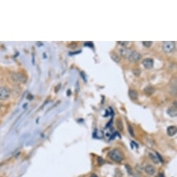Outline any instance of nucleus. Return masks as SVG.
I'll return each instance as SVG.
<instances>
[{
    "label": "nucleus",
    "instance_id": "17",
    "mask_svg": "<svg viewBox=\"0 0 177 177\" xmlns=\"http://www.w3.org/2000/svg\"><path fill=\"white\" fill-rule=\"evenodd\" d=\"M142 43L143 45L145 47H150L152 45V41H143L142 42Z\"/></svg>",
    "mask_w": 177,
    "mask_h": 177
},
{
    "label": "nucleus",
    "instance_id": "3",
    "mask_svg": "<svg viewBox=\"0 0 177 177\" xmlns=\"http://www.w3.org/2000/svg\"><path fill=\"white\" fill-rule=\"evenodd\" d=\"M11 78L15 83H25L27 79L26 76L22 73H13L11 74Z\"/></svg>",
    "mask_w": 177,
    "mask_h": 177
},
{
    "label": "nucleus",
    "instance_id": "6",
    "mask_svg": "<svg viewBox=\"0 0 177 177\" xmlns=\"http://www.w3.org/2000/svg\"><path fill=\"white\" fill-rule=\"evenodd\" d=\"M142 63L144 68L147 69V70H149V69H152L154 67V60L152 58H146L142 60Z\"/></svg>",
    "mask_w": 177,
    "mask_h": 177
},
{
    "label": "nucleus",
    "instance_id": "21",
    "mask_svg": "<svg viewBox=\"0 0 177 177\" xmlns=\"http://www.w3.org/2000/svg\"><path fill=\"white\" fill-rule=\"evenodd\" d=\"M90 44H87V42H85V46H88V47H93V42H89Z\"/></svg>",
    "mask_w": 177,
    "mask_h": 177
},
{
    "label": "nucleus",
    "instance_id": "15",
    "mask_svg": "<svg viewBox=\"0 0 177 177\" xmlns=\"http://www.w3.org/2000/svg\"><path fill=\"white\" fill-rule=\"evenodd\" d=\"M116 125H117V127L119 131H122L124 130V127H123V124L122 122L121 119H117V122H116Z\"/></svg>",
    "mask_w": 177,
    "mask_h": 177
},
{
    "label": "nucleus",
    "instance_id": "14",
    "mask_svg": "<svg viewBox=\"0 0 177 177\" xmlns=\"http://www.w3.org/2000/svg\"><path fill=\"white\" fill-rule=\"evenodd\" d=\"M149 157L151 158V160L153 161L155 164H158V162H159V160H158V158L157 157V156H156V154H154L153 153H149Z\"/></svg>",
    "mask_w": 177,
    "mask_h": 177
},
{
    "label": "nucleus",
    "instance_id": "16",
    "mask_svg": "<svg viewBox=\"0 0 177 177\" xmlns=\"http://www.w3.org/2000/svg\"><path fill=\"white\" fill-rule=\"evenodd\" d=\"M133 73L136 77L140 76V74H141V70L139 68H134L133 70Z\"/></svg>",
    "mask_w": 177,
    "mask_h": 177
},
{
    "label": "nucleus",
    "instance_id": "1",
    "mask_svg": "<svg viewBox=\"0 0 177 177\" xmlns=\"http://www.w3.org/2000/svg\"><path fill=\"white\" fill-rule=\"evenodd\" d=\"M109 156L111 160L115 162H122L124 160V154L120 150L114 149L109 153Z\"/></svg>",
    "mask_w": 177,
    "mask_h": 177
},
{
    "label": "nucleus",
    "instance_id": "10",
    "mask_svg": "<svg viewBox=\"0 0 177 177\" xmlns=\"http://www.w3.org/2000/svg\"><path fill=\"white\" fill-rule=\"evenodd\" d=\"M145 172L149 176H153L156 173V169L154 166L148 165L145 167Z\"/></svg>",
    "mask_w": 177,
    "mask_h": 177
},
{
    "label": "nucleus",
    "instance_id": "5",
    "mask_svg": "<svg viewBox=\"0 0 177 177\" xmlns=\"http://www.w3.org/2000/svg\"><path fill=\"white\" fill-rule=\"evenodd\" d=\"M141 59L142 55L139 52H136V51H132L131 54L129 58V60L132 63H138Z\"/></svg>",
    "mask_w": 177,
    "mask_h": 177
},
{
    "label": "nucleus",
    "instance_id": "18",
    "mask_svg": "<svg viewBox=\"0 0 177 177\" xmlns=\"http://www.w3.org/2000/svg\"><path fill=\"white\" fill-rule=\"evenodd\" d=\"M117 43L119 44V45L122 46V47H124L125 48L126 47H127L128 45H129V42H127V41H124V42H122V41H118Z\"/></svg>",
    "mask_w": 177,
    "mask_h": 177
},
{
    "label": "nucleus",
    "instance_id": "9",
    "mask_svg": "<svg viewBox=\"0 0 177 177\" xmlns=\"http://www.w3.org/2000/svg\"><path fill=\"white\" fill-rule=\"evenodd\" d=\"M176 132L177 129L175 126H170V127L167 129V133H168V135L170 136V137H172V136L176 135Z\"/></svg>",
    "mask_w": 177,
    "mask_h": 177
},
{
    "label": "nucleus",
    "instance_id": "7",
    "mask_svg": "<svg viewBox=\"0 0 177 177\" xmlns=\"http://www.w3.org/2000/svg\"><path fill=\"white\" fill-rule=\"evenodd\" d=\"M132 51L130 49L128 48H122L119 50V54L121 55V56H122L123 58L129 59L130 55H131Z\"/></svg>",
    "mask_w": 177,
    "mask_h": 177
},
{
    "label": "nucleus",
    "instance_id": "4",
    "mask_svg": "<svg viewBox=\"0 0 177 177\" xmlns=\"http://www.w3.org/2000/svg\"><path fill=\"white\" fill-rule=\"evenodd\" d=\"M11 90L9 88L5 86L0 87V100L6 101L9 99L11 96Z\"/></svg>",
    "mask_w": 177,
    "mask_h": 177
},
{
    "label": "nucleus",
    "instance_id": "8",
    "mask_svg": "<svg viewBox=\"0 0 177 177\" xmlns=\"http://www.w3.org/2000/svg\"><path fill=\"white\" fill-rule=\"evenodd\" d=\"M167 113L168 114L170 117H176L177 115V109H176V105L174 104V106H171L169 108L167 111Z\"/></svg>",
    "mask_w": 177,
    "mask_h": 177
},
{
    "label": "nucleus",
    "instance_id": "23",
    "mask_svg": "<svg viewBox=\"0 0 177 177\" xmlns=\"http://www.w3.org/2000/svg\"><path fill=\"white\" fill-rule=\"evenodd\" d=\"M91 177H98V176H97V175H95V174H93L92 176H91Z\"/></svg>",
    "mask_w": 177,
    "mask_h": 177
},
{
    "label": "nucleus",
    "instance_id": "20",
    "mask_svg": "<svg viewBox=\"0 0 177 177\" xmlns=\"http://www.w3.org/2000/svg\"><path fill=\"white\" fill-rule=\"evenodd\" d=\"M156 156H157V157H158V160H159V161H160V162H163V160H162V158H161V156H160V154H158V152H156Z\"/></svg>",
    "mask_w": 177,
    "mask_h": 177
},
{
    "label": "nucleus",
    "instance_id": "2",
    "mask_svg": "<svg viewBox=\"0 0 177 177\" xmlns=\"http://www.w3.org/2000/svg\"><path fill=\"white\" fill-rule=\"evenodd\" d=\"M162 48L163 52L165 53V54H172V53L174 52L175 48H176L175 42L172 41L164 42L163 44H162Z\"/></svg>",
    "mask_w": 177,
    "mask_h": 177
},
{
    "label": "nucleus",
    "instance_id": "19",
    "mask_svg": "<svg viewBox=\"0 0 177 177\" xmlns=\"http://www.w3.org/2000/svg\"><path fill=\"white\" fill-rule=\"evenodd\" d=\"M128 129H129V132L130 135H131V136H134V131L131 125H129V127H128Z\"/></svg>",
    "mask_w": 177,
    "mask_h": 177
},
{
    "label": "nucleus",
    "instance_id": "11",
    "mask_svg": "<svg viewBox=\"0 0 177 177\" xmlns=\"http://www.w3.org/2000/svg\"><path fill=\"white\" fill-rule=\"evenodd\" d=\"M129 97L132 99V100H138V94L137 91H136L135 90H133V89H131V90H129Z\"/></svg>",
    "mask_w": 177,
    "mask_h": 177
},
{
    "label": "nucleus",
    "instance_id": "13",
    "mask_svg": "<svg viewBox=\"0 0 177 177\" xmlns=\"http://www.w3.org/2000/svg\"><path fill=\"white\" fill-rule=\"evenodd\" d=\"M111 57L112 58V60H113V61H115V63H119L120 61V57H119V55L117 54H116L115 52H112L111 54Z\"/></svg>",
    "mask_w": 177,
    "mask_h": 177
},
{
    "label": "nucleus",
    "instance_id": "22",
    "mask_svg": "<svg viewBox=\"0 0 177 177\" xmlns=\"http://www.w3.org/2000/svg\"><path fill=\"white\" fill-rule=\"evenodd\" d=\"M81 75H83V76H82V78H83V80H85V81H86V79H85V75L84 73L81 72Z\"/></svg>",
    "mask_w": 177,
    "mask_h": 177
},
{
    "label": "nucleus",
    "instance_id": "12",
    "mask_svg": "<svg viewBox=\"0 0 177 177\" xmlns=\"http://www.w3.org/2000/svg\"><path fill=\"white\" fill-rule=\"evenodd\" d=\"M144 91L146 95H152L155 93V89H154L152 86H146L145 88L144 89Z\"/></svg>",
    "mask_w": 177,
    "mask_h": 177
}]
</instances>
